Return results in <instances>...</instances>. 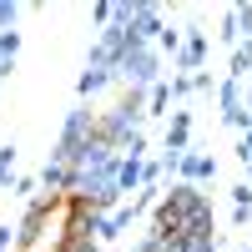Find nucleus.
Listing matches in <instances>:
<instances>
[{
	"mask_svg": "<svg viewBox=\"0 0 252 252\" xmlns=\"http://www.w3.org/2000/svg\"><path fill=\"white\" fill-rule=\"evenodd\" d=\"M182 172L197 182V177H212V172H217V161H212V157H182Z\"/></svg>",
	"mask_w": 252,
	"mask_h": 252,
	"instance_id": "1",
	"label": "nucleus"
},
{
	"mask_svg": "<svg viewBox=\"0 0 252 252\" xmlns=\"http://www.w3.org/2000/svg\"><path fill=\"white\" fill-rule=\"evenodd\" d=\"M202 56H207V35L197 31V35L182 46V66H202Z\"/></svg>",
	"mask_w": 252,
	"mask_h": 252,
	"instance_id": "2",
	"label": "nucleus"
},
{
	"mask_svg": "<svg viewBox=\"0 0 252 252\" xmlns=\"http://www.w3.org/2000/svg\"><path fill=\"white\" fill-rule=\"evenodd\" d=\"M247 71H252V40H242V46L232 51V81H242Z\"/></svg>",
	"mask_w": 252,
	"mask_h": 252,
	"instance_id": "3",
	"label": "nucleus"
}]
</instances>
